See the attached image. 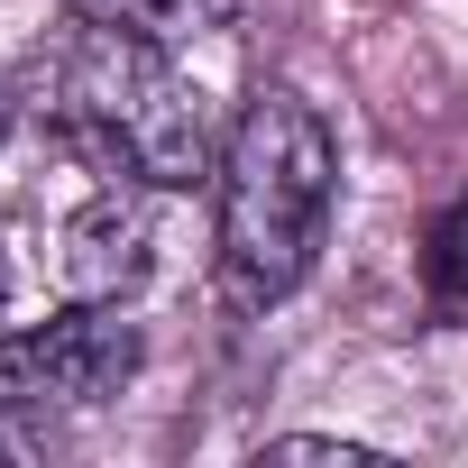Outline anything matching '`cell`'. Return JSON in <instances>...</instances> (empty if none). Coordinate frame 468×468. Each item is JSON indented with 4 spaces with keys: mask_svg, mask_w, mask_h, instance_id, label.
<instances>
[{
    "mask_svg": "<svg viewBox=\"0 0 468 468\" xmlns=\"http://www.w3.org/2000/svg\"><path fill=\"white\" fill-rule=\"evenodd\" d=\"M211 184H220V229H211L220 249L211 258H220L229 313H276L313 276L322 229H331V193H340L331 120L294 83H258L220 138Z\"/></svg>",
    "mask_w": 468,
    "mask_h": 468,
    "instance_id": "obj_1",
    "label": "cell"
},
{
    "mask_svg": "<svg viewBox=\"0 0 468 468\" xmlns=\"http://www.w3.org/2000/svg\"><path fill=\"white\" fill-rule=\"evenodd\" d=\"M175 47H147V37H120V28H83L56 74H47V120L56 138L101 165V175H129V184H156V193H184L202 175H220V129H211V101L165 65Z\"/></svg>",
    "mask_w": 468,
    "mask_h": 468,
    "instance_id": "obj_2",
    "label": "cell"
},
{
    "mask_svg": "<svg viewBox=\"0 0 468 468\" xmlns=\"http://www.w3.org/2000/svg\"><path fill=\"white\" fill-rule=\"evenodd\" d=\"M147 340L120 303H65L56 322H28L0 340V395L10 404H111L138 377Z\"/></svg>",
    "mask_w": 468,
    "mask_h": 468,
    "instance_id": "obj_3",
    "label": "cell"
},
{
    "mask_svg": "<svg viewBox=\"0 0 468 468\" xmlns=\"http://www.w3.org/2000/svg\"><path fill=\"white\" fill-rule=\"evenodd\" d=\"M147 193H156V184L111 175V184L65 220V239H56V276H65L74 303H120V294L147 285V267H156V202H147Z\"/></svg>",
    "mask_w": 468,
    "mask_h": 468,
    "instance_id": "obj_4",
    "label": "cell"
},
{
    "mask_svg": "<svg viewBox=\"0 0 468 468\" xmlns=\"http://www.w3.org/2000/svg\"><path fill=\"white\" fill-rule=\"evenodd\" d=\"M74 28H120V37H147V47H193V37H220L239 19V0H65Z\"/></svg>",
    "mask_w": 468,
    "mask_h": 468,
    "instance_id": "obj_5",
    "label": "cell"
},
{
    "mask_svg": "<svg viewBox=\"0 0 468 468\" xmlns=\"http://www.w3.org/2000/svg\"><path fill=\"white\" fill-rule=\"evenodd\" d=\"M422 313L441 331H468V193L431 220V239H422Z\"/></svg>",
    "mask_w": 468,
    "mask_h": 468,
    "instance_id": "obj_6",
    "label": "cell"
},
{
    "mask_svg": "<svg viewBox=\"0 0 468 468\" xmlns=\"http://www.w3.org/2000/svg\"><path fill=\"white\" fill-rule=\"evenodd\" d=\"M276 459H340V468H358L367 450H349V441H267Z\"/></svg>",
    "mask_w": 468,
    "mask_h": 468,
    "instance_id": "obj_7",
    "label": "cell"
},
{
    "mask_svg": "<svg viewBox=\"0 0 468 468\" xmlns=\"http://www.w3.org/2000/svg\"><path fill=\"white\" fill-rule=\"evenodd\" d=\"M10 129H19V101H10V92H0V147H10Z\"/></svg>",
    "mask_w": 468,
    "mask_h": 468,
    "instance_id": "obj_8",
    "label": "cell"
},
{
    "mask_svg": "<svg viewBox=\"0 0 468 468\" xmlns=\"http://www.w3.org/2000/svg\"><path fill=\"white\" fill-rule=\"evenodd\" d=\"M0 303H10V267H0Z\"/></svg>",
    "mask_w": 468,
    "mask_h": 468,
    "instance_id": "obj_9",
    "label": "cell"
}]
</instances>
